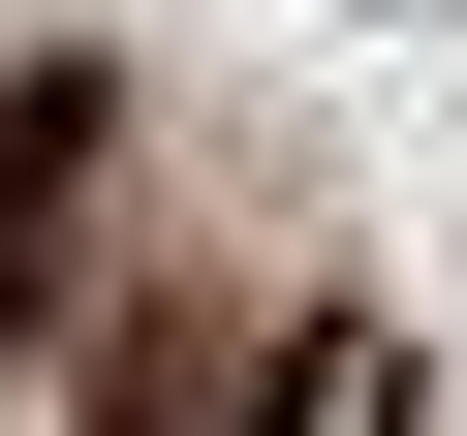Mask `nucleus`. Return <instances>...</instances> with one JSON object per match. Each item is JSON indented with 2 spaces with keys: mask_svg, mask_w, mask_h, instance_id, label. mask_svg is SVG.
Returning a JSON list of instances; mask_svg holds the SVG:
<instances>
[{
  "mask_svg": "<svg viewBox=\"0 0 467 436\" xmlns=\"http://www.w3.org/2000/svg\"><path fill=\"white\" fill-rule=\"evenodd\" d=\"M94 187V63H0V312H32V218Z\"/></svg>",
  "mask_w": 467,
  "mask_h": 436,
  "instance_id": "nucleus-1",
  "label": "nucleus"
},
{
  "mask_svg": "<svg viewBox=\"0 0 467 436\" xmlns=\"http://www.w3.org/2000/svg\"><path fill=\"white\" fill-rule=\"evenodd\" d=\"M343 405H374V374H343V343H281V374H250V436H343Z\"/></svg>",
  "mask_w": 467,
  "mask_h": 436,
  "instance_id": "nucleus-2",
  "label": "nucleus"
}]
</instances>
